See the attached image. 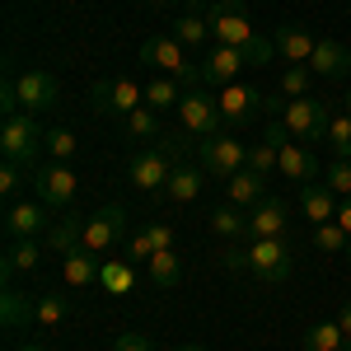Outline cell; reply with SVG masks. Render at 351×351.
Returning a JSON list of instances; mask_svg holds the SVG:
<instances>
[{
  "label": "cell",
  "instance_id": "5b68a950",
  "mask_svg": "<svg viewBox=\"0 0 351 351\" xmlns=\"http://www.w3.org/2000/svg\"><path fill=\"white\" fill-rule=\"evenodd\" d=\"M206 24H211V38L225 43V47H253L258 43V28H253V19H248V10H243L239 0L206 5Z\"/></svg>",
  "mask_w": 351,
  "mask_h": 351
},
{
  "label": "cell",
  "instance_id": "7402d4cb",
  "mask_svg": "<svg viewBox=\"0 0 351 351\" xmlns=\"http://www.w3.org/2000/svg\"><path fill=\"white\" fill-rule=\"evenodd\" d=\"M276 173L291 178V183H314V178H319V155H314L309 145H281Z\"/></svg>",
  "mask_w": 351,
  "mask_h": 351
},
{
  "label": "cell",
  "instance_id": "7a4b0ae2",
  "mask_svg": "<svg viewBox=\"0 0 351 351\" xmlns=\"http://www.w3.org/2000/svg\"><path fill=\"white\" fill-rule=\"evenodd\" d=\"M183 155H188V141H183L178 132H169L164 141L141 145L132 160H127V178H132L141 192H164L169 173H173V164H183Z\"/></svg>",
  "mask_w": 351,
  "mask_h": 351
},
{
  "label": "cell",
  "instance_id": "816d5d0a",
  "mask_svg": "<svg viewBox=\"0 0 351 351\" xmlns=\"http://www.w3.org/2000/svg\"><path fill=\"white\" fill-rule=\"evenodd\" d=\"M347 112H351V89H347Z\"/></svg>",
  "mask_w": 351,
  "mask_h": 351
},
{
  "label": "cell",
  "instance_id": "8d00e7d4",
  "mask_svg": "<svg viewBox=\"0 0 351 351\" xmlns=\"http://www.w3.org/2000/svg\"><path fill=\"white\" fill-rule=\"evenodd\" d=\"M314 243H319L324 253H347V248H351V234L337 225V220H324V225H314Z\"/></svg>",
  "mask_w": 351,
  "mask_h": 351
},
{
  "label": "cell",
  "instance_id": "f546056e",
  "mask_svg": "<svg viewBox=\"0 0 351 351\" xmlns=\"http://www.w3.org/2000/svg\"><path fill=\"white\" fill-rule=\"evenodd\" d=\"M66 314H71V304H66V295H56V291H47V295L33 300V324L47 328V332L66 324Z\"/></svg>",
  "mask_w": 351,
  "mask_h": 351
},
{
  "label": "cell",
  "instance_id": "681fc988",
  "mask_svg": "<svg viewBox=\"0 0 351 351\" xmlns=\"http://www.w3.org/2000/svg\"><path fill=\"white\" fill-rule=\"evenodd\" d=\"M188 5H192V10H197V5H206V0H188Z\"/></svg>",
  "mask_w": 351,
  "mask_h": 351
},
{
  "label": "cell",
  "instance_id": "7bdbcfd3",
  "mask_svg": "<svg viewBox=\"0 0 351 351\" xmlns=\"http://www.w3.org/2000/svg\"><path fill=\"white\" fill-rule=\"evenodd\" d=\"M145 230H150V243H155V253H169V248H173V230H169L164 220H150Z\"/></svg>",
  "mask_w": 351,
  "mask_h": 351
},
{
  "label": "cell",
  "instance_id": "4fadbf2b",
  "mask_svg": "<svg viewBox=\"0 0 351 351\" xmlns=\"http://www.w3.org/2000/svg\"><path fill=\"white\" fill-rule=\"evenodd\" d=\"M216 104H220V122H225V132H239L243 122H253V112H263V104H267V94H258L253 84H225V89H216Z\"/></svg>",
  "mask_w": 351,
  "mask_h": 351
},
{
  "label": "cell",
  "instance_id": "d590c367",
  "mask_svg": "<svg viewBox=\"0 0 351 351\" xmlns=\"http://www.w3.org/2000/svg\"><path fill=\"white\" fill-rule=\"evenodd\" d=\"M122 122H127V132H132L136 141H155V136H164L160 112H155V108H136L132 117H122Z\"/></svg>",
  "mask_w": 351,
  "mask_h": 351
},
{
  "label": "cell",
  "instance_id": "cb8c5ba5",
  "mask_svg": "<svg viewBox=\"0 0 351 351\" xmlns=\"http://www.w3.org/2000/svg\"><path fill=\"white\" fill-rule=\"evenodd\" d=\"M38 263H43V239H10L5 243V258H0V271L10 281L14 271H33Z\"/></svg>",
  "mask_w": 351,
  "mask_h": 351
},
{
  "label": "cell",
  "instance_id": "4dcf8cb0",
  "mask_svg": "<svg viewBox=\"0 0 351 351\" xmlns=\"http://www.w3.org/2000/svg\"><path fill=\"white\" fill-rule=\"evenodd\" d=\"M304 351H347V332L337 328V319L304 328Z\"/></svg>",
  "mask_w": 351,
  "mask_h": 351
},
{
  "label": "cell",
  "instance_id": "484cf974",
  "mask_svg": "<svg viewBox=\"0 0 351 351\" xmlns=\"http://www.w3.org/2000/svg\"><path fill=\"white\" fill-rule=\"evenodd\" d=\"M136 263L132 258H104V276H99V286L108 291V295H132L136 291Z\"/></svg>",
  "mask_w": 351,
  "mask_h": 351
},
{
  "label": "cell",
  "instance_id": "ac0fdd59",
  "mask_svg": "<svg viewBox=\"0 0 351 351\" xmlns=\"http://www.w3.org/2000/svg\"><path fill=\"white\" fill-rule=\"evenodd\" d=\"M337 206H342V197L328 188V183H300V211H304L309 225L337 220Z\"/></svg>",
  "mask_w": 351,
  "mask_h": 351
},
{
  "label": "cell",
  "instance_id": "603a6c76",
  "mask_svg": "<svg viewBox=\"0 0 351 351\" xmlns=\"http://www.w3.org/2000/svg\"><path fill=\"white\" fill-rule=\"evenodd\" d=\"M43 239H47V248H52V253H61V258H66V253H75V248H84V216L61 211Z\"/></svg>",
  "mask_w": 351,
  "mask_h": 351
},
{
  "label": "cell",
  "instance_id": "9a60e30c",
  "mask_svg": "<svg viewBox=\"0 0 351 351\" xmlns=\"http://www.w3.org/2000/svg\"><path fill=\"white\" fill-rule=\"evenodd\" d=\"M14 84H19L24 112H47V108H56V99H61V84H56L52 71H24V75H14Z\"/></svg>",
  "mask_w": 351,
  "mask_h": 351
},
{
  "label": "cell",
  "instance_id": "2e32d148",
  "mask_svg": "<svg viewBox=\"0 0 351 351\" xmlns=\"http://www.w3.org/2000/svg\"><path fill=\"white\" fill-rule=\"evenodd\" d=\"M276 234H291V206L281 197H263L248 211V239H276Z\"/></svg>",
  "mask_w": 351,
  "mask_h": 351
},
{
  "label": "cell",
  "instance_id": "7dc6e473",
  "mask_svg": "<svg viewBox=\"0 0 351 351\" xmlns=\"http://www.w3.org/2000/svg\"><path fill=\"white\" fill-rule=\"evenodd\" d=\"M19 351H47V347H43V342H28V347H19Z\"/></svg>",
  "mask_w": 351,
  "mask_h": 351
},
{
  "label": "cell",
  "instance_id": "f6af8a7d",
  "mask_svg": "<svg viewBox=\"0 0 351 351\" xmlns=\"http://www.w3.org/2000/svg\"><path fill=\"white\" fill-rule=\"evenodd\" d=\"M337 328L347 332V351H351V300H347V304H342V314H337Z\"/></svg>",
  "mask_w": 351,
  "mask_h": 351
},
{
  "label": "cell",
  "instance_id": "bcb514c9",
  "mask_svg": "<svg viewBox=\"0 0 351 351\" xmlns=\"http://www.w3.org/2000/svg\"><path fill=\"white\" fill-rule=\"evenodd\" d=\"M337 225L351 234V197H342V206H337Z\"/></svg>",
  "mask_w": 351,
  "mask_h": 351
},
{
  "label": "cell",
  "instance_id": "d4e9b609",
  "mask_svg": "<svg viewBox=\"0 0 351 351\" xmlns=\"http://www.w3.org/2000/svg\"><path fill=\"white\" fill-rule=\"evenodd\" d=\"M225 188H230V202H234V206L253 211V206L267 197V178H263V173H253V169H239L234 178H225Z\"/></svg>",
  "mask_w": 351,
  "mask_h": 351
},
{
  "label": "cell",
  "instance_id": "60d3db41",
  "mask_svg": "<svg viewBox=\"0 0 351 351\" xmlns=\"http://www.w3.org/2000/svg\"><path fill=\"white\" fill-rule=\"evenodd\" d=\"M127 258H132V263H150V258H155V243H150V230H145V225H141L136 234H127Z\"/></svg>",
  "mask_w": 351,
  "mask_h": 351
},
{
  "label": "cell",
  "instance_id": "277c9868",
  "mask_svg": "<svg viewBox=\"0 0 351 351\" xmlns=\"http://www.w3.org/2000/svg\"><path fill=\"white\" fill-rule=\"evenodd\" d=\"M197 164L216 178H234L239 169H248V141H239L234 132L206 136V141H197Z\"/></svg>",
  "mask_w": 351,
  "mask_h": 351
},
{
  "label": "cell",
  "instance_id": "836d02e7",
  "mask_svg": "<svg viewBox=\"0 0 351 351\" xmlns=\"http://www.w3.org/2000/svg\"><path fill=\"white\" fill-rule=\"evenodd\" d=\"M276 160H281V145H271L267 136L248 145V169H253V173H263V178H271V173H276Z\"/></svg>",
  "mask_w": 351,
  "mask_h": 351
},
{
  "label": "cell",
  "instance_id": "4316f807",
  "mask_svg": "<svg viewBox=\"0 0 351 351\" xmlns=\"http://www.w3.org/2000/svg\"><path fill=\"white\" fill-rule=\"evenodd\" d=\"M211 234H220V239H248V216H243V206L220 202L216 211H211Z\"/></svg>",
  "mask_w": 351,
  "mask_h": 351
},
{
  "label": "cell",
  "instance_id": "9c48e42d",
  "mask_svg": "<svg viewBox=\"0 0 351 351\" xmlns=\"http://www.w3.org/2000/svg\"><path fill=\"white\" fill-rule=\"evenodd\" d=\"M281 122H286V132L295 136V141H328V122H332V112H328L324 99H286V108H281Z\"/></svg>",
  "mask_w": 351,
  "mask_h": 351
},
{
  "label": "cell",
  "instance_id": "f1b7e54d",
  "mask_svg": "<svg viewBox=\"0 0 351 351\" xmlns=\"http://www.w3.org/2000/svg\"><path fill=\"white\" fill-rule=\"evenodd\" d=\"M145 276H150V286H160V291H169V286H178V276H183V258L169 248V253H155L150 263H145Z\"/></svg>",
  "mask_w": 351,
  "mask_h": 351
},
{
  "label": "cell",
  "instance_id": "e0dca14e",
  "mask_svg": "<svg viewBox=\"0 0 351 351\" xmlns=\"http://www.w3.org/2000/svg\"><path fill=\"white\" fill-rule=\"evenodd\" d=\"M309 71H314L319 80H347L351 75V52L342 43H332V38H319V47L309 56Z\"/></svg>",
  "mask_w": 351,
  "mask_h": 351
},
{
  "label": "cell",
  "instance_id": "e575fe53",
  "mask_svg": "<svg viewBox=\"0 0 351 351\" xmlns=\"http://www.w3.org/2000/svg\"><path fill=\"white\" fill-rule=\"evenodd\" d=\"M328 145L337 160H351V112H332L328 122Z\"/></svg>",
  "mask_w": 351,
  "mask_h": 351
},
{
  "label": "cell",
  "instance_id": "8992f818",
  "mask_svg": "<svg viewBox=\"0 0 351 351\" xmlns=\"http://www.w3.org/2000/svg\"><path fill=\"white\" fill-rule=\"evenodd\" d=\"M141 66H150V71H160V75H173V80H202L197 66L188 61V52H183V43L169 38V33H150V38L141 43Z\"/></svg>",
  "mask_w": 351,
  "mask_h": 351
},
{
  "label": "cell",
  "instance_id": "52a82bcc",
  "mask_svg": "<svg viewBox=\"0 0 351 351\" xmlns=\"http://www.w3.org/2000/svg\"><path fill=\"white\" fill-rule=\"evenodd\" d=\"M28 183L38 192V202L47 206V211H71V202H75V173H71V164H38L33 173H28Z\"/></svg>",
  "mask_w": 351,
  "mask_h": 351
},
{
  "label": "cell",
  "instance_id": "44dd1931",
  "mask_svg": "<svg viewBox=\"0 0 351 351\" xmlns=\"http://www.w3.org/2000/svg\"><path fill=\"white\" fill-rule=\"evenodd\" d=\"M271 43H276V52L286 56L291 66H309V56H314V47H319V38H314L309 28H300V24H281Z\"/></svg>",
  "mask_w": 351,
  "mask_h": 351
},
{
  "label": "cell",
  "instance_id": "1f68e13d",
  "mask_svg": "<svg viewBox=\"0 0 351 351\" xmlns=\"http://www.w3.org/2000/svg\"><path fill=\"white\" fill-rule=\"evenodd\" d=\"M178 33H173V38H178V43H183V47H206V43H216V38H211V24H206V19H202V14H197V10H188V14H178Z\"/></svg>",
  "mask_w": 351,
  "mask_h": 351
},
{
  "label": "cell",
  "instance_id": "5bb4252c",
  "mask_svg": "<svg viewBox=\"0 0 351 351\" xmlns=\"http://www.w3.org/2000/svg\"><path fill=\"white\" fill-rule=\"evenodd\" d=\"M56 211H47L43 202H10V211H5V234L10 239H43L47 230H52Z\"/></svg>",
  "mask_w": 351,
  "mask_h": 351
},
{
  "label": "cell",
  "instance_id": "b9f144b4",
  "mask_svg": "<svg viewBox=\"0 0 351 351\" xmlns=\"http://www.w3.org/2000/svg\"><path fill=\"white\" fill-rule=\"evenodd\" d=\"M328 188L337 197H351V160H332L328 164Z\"/></svg>",
  "mask_w": 351,
  "mask_h": 351
},
{
  "label": "cell",
  "instance_id": "3957f363",
  "mask_svg": "<svg viewBox=\"0 0 351 351\" xmlns=\"http://www.w3.org/2000/svg\"><path fill=\"white\" fill-rule=\"evenodd\" d=\"M43 150H47V132L33 122V112L5 117V127H0V155H5V160H10V164H24L28 173H33Z\"/></svg>",
  "mask_w": 351,
  "mask_h": 351
},
{
  "label": "cell",
  "instance_id": "c3c4849f",
  "mask_svg": "<svg viewBox=\"0 0 351 351\" xmlns=\"http://www.w3.org/2000/svg\"><path fill=\"white\" fill-rule=\"evenodd\" d=\"M178 351H206V347H178Z\"/></svg>",
  "mask_w": 351,
  "mask_h": 351
},
{
  "label": "cell",
  "instance_id": "f5cc1de1",
  "mask_svg": "<svg viewBox=\"0 0 351 351\" xmlns=\"http://www.w3.org/2000/svg\"><path fill=\"white\" fill-rule=\"evenodd\" d=\"M150 5H169V0H150Z\"/></svg>",
  "mask_w": 351,
  "mask_h": 351
},
{
  "label": "cell",
  "instance_id": "30bf717a",
  "mask_svg": "<svg viewBox=\"0 0 351 351\" xmlns=\"http://www.w3.org/2000/svg\"><path fill=\"white\" fill-rule=\"evenodd\" d=\"M117 243H127V206L122 202H108L104 211L84 216V248L89 253H112Z\"/></svg>",
  "mask_w": 351,
  "mask_h": 351
},
{
  "label": "cell",
  "instance_id": "ab89813d",
  "mask_svg": "<svg viewBox=\"0 0 351 351\" xmlns=\"http://www.w3.org/2000/svg\"><path fill=\"white\" fill-rule=\"evenodd\" d=\"M47 155H52L56 164H71V155H75V132H66V127L47 132Z\"/></svg>",
  "mask_w": 351,
  "mask_h": 351
},
{
  "label": "cell",
  "instance_id": "8fae6325",
  "mask_svg": "<svg viewBox=\"0 0 351 351\" xmlns=\"http://www.w3.org/2000/svg\"><path fill=\"white\" fill-rule=\"evenodd\" d=\"M178 127H183V136H197V141L225 132L216 94H206V89H188V94H183V104H178Z\"/></svg>",
  "mask_w": 351,
  "mask_h": 351
},
{
  "label": "cell",
  "instance_id": "83f0119b",
  "mask_svg": "<svg viewBox=\"0 0 351 351\" xmlns=\"http://www.w3.org/2000/svg\"><path fill=\"white\" fill-rule=\"evenodd\" d=\"M183 80H173V75H160V80H150L145 84V108H155V112H169V108H178L183 104Z\"/></svg>",
  "mask_w": 351,
  "mask_h": 351
},
{
  "label": "cell",
  "instance_id": "d6a6232c",
  "mask_svg": "<svg viewBox=\"0 0 351 351\" xmlns=\"http://www.w3.org/2000/svg\"><path fill=\"white\" fill-rule=\"evenodd\" d=\"M0 319H5V328H19L33 319V304H24V295L5 281V291H0Z\"/></svg>",
  "mask_w": 351,
  "mask_h": 351
},
{
  "label": "cell",
  "instance_id": "ee69618b",
  "mask_svg": "<svg viewBox=\"0 0 351 351\" xmlns=\"http://www.w3.org/2000/svg\"><path fill=\"white\" fill-rule=\"evenodd\" d=\"M112 351H155V347H150V337H141V332H117Z\"/></svg>",
  "mask_w": 351,
  "mask_h": 351
},
{
  "label": "cell",
  "instance_id": "74e56055",
  "mask_svg": "<svg viewBox=\"0 0 351 351\" xmlns=\"http://www.w3.org/2000/svg\"><path fill=\"white\" fill-rule=\"evenodd\" d=\"M309 80H314L309 66H291L281 75V99H309Z\"/></svg>",
  "mask_w": 351,
  "mask_h": 351
},
{
  "label": "cell",
  "instance_id": "ba28073f",
  "mask_svg": "<svg viewBox=\"0 0 351 351\" xmlns=\"http://www.w3.org/2000/svg\"><path fill=\"white\" fill-rule=\"evenodd\" d=\"M89 104L99 117H132L141 104H145V89L127 75H112V80H99L89 89Z\"/></svg>",
  "mask_w": 351,
  "mask_h": 351
},
{
  "label": "cell",
  "instance_id": "ffe728a7",
  "mask_svg": "<svg viewBox=\"0 0 351 351\" xmlns=\"http://www.w3.org/2000/svg\"><path fill=\"white\" fill-rule=\"evenodd\" d=\"M61 276H66V286H99V276H104V258L99 253H89V248H75V253H66L61 258Z\"/></svg>",
  "mask_w": 351,
  "mask_h": 351
},
{
  "label": "cell",
  "instance_id": "6da1fadb",
  "mask_svg": "<svg viewBox=\"0 0 351 351\" xmlns=\"http://www.w3.org/2000/svg\"><path fill=\"white\" fill-rule=\"evenodd\" d=\"M225 267H230V271H253L263 286H286L291 271H295L291 234H276V239H248V248H230V253H225Z\"/></svg>",
  "mask_w": 351,
  "mask_h": 351
},
{
  "label": "cell",
  "instance_id": "7c38bea8",
  "mask_svg": "<svg viewBox=\"0 0 351 351\" xmlns=\"http://www.w3.org/2000/svg\"><path fill=\"white\" fill-rule=\"evenodd\" d=\"M243 66H253L248 47H225V43H211V47H206V56H202V66H197V75H202V84H211V89H225V84H234L243 75Z\"/></svg>",
  "mask_w": 351,
  "mask_h": 351
},
{
  "label": "cell",
  "instance_id": "f907efd6",
  "mask_svg": "<svg viewBox=\"0 0 351 351\" xmlns=\"http://www.w3.org/2000/svg\"><path fill=\"white\" fill-rule=\"evenodd\" d=\"M347 271H351V248H347Z\"/></svg>",
  "mask_w": 351,
  "mask_h": 351
},
{
  "label": "cell",
  "instance_id": "d6986e66",
  "mask_svg": "<svg viewBox=\"0 0 351 351\" xmlns=\"http://www.w3.org/2000/svg\"><path fill=\"white\" fill-rule=\"evenodd\" d=\"M202 183H206V169L202 164H173V173H169V183H164V197L173 202V206H188L202 197Z\"/></svg>",
  "mask_w": 351,
  "mask_h": 351
},
{
  "label": "cell",
  "instance_id": "f35d334b",
  "mask_svg": "<svg viewBox=\"0 0 351 351\" xmlns=\"http://www.w3.org/2000/svg\"><path fill=\"white\" fill-rule=\"evenodd\" d=\"M24 173H28L24 164H10V160L0 164V197H5V202H14V197H19V188L28 183Z\"/></svg>",
  "mask_w": 351,
  "mask_h": 351
}]
</instances>
